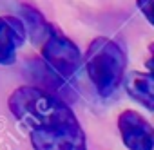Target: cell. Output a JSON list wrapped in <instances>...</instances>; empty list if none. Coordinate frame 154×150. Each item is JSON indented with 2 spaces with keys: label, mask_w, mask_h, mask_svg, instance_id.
I'll use <instances>...</instances> for the list:
<instances>
[{
  "label": "cell",
  "mask_w": 154,
  "mask_h": 150,
  "mask_svg": "<svg viewBox=\"0 0 154 150\" xmlns=\"http://www.w3.org/2000/svg\"><path fill=\"white\" fill-rule=\"evenodd\" d=\"M8 105L17 121L27 130L74 116L65 100L35 85L15 89L8 100Z\"/></svg>",
  "instance_id": "cell-1"
},
{
  "label": "cell",
  "mask_w": 154,
  "mask_h": 150,
  "mask_svg": "<svg viewBox=\"0 0 154 150\" xmlns=\"http://www.w3.org/2000/svg\"><path fill=\"white\" fill-rule=\"evenodd\" d=\"M127 56L120 44L107 36L94 38L85 52V70L103 98L112 96L125 80Z\"/></svg>",
  "instance_id": "cell-2"
},
{
  "label": "cell",
  "mask_w": 154,
  "mask_h": 150,
  "mask_svg": "<svg viewBox=\"0 0 154 150\" xmlns=\"http://www.w3.org/2000/svg\"><path fill=\"white\" fill-rule=\"evenodd\" d=\"M35 150H87L85 134L76 116L29 130Z\"/></svg>",
  "instance_id": "cell-3"
},
{
  "label": "cell",
  "mask_w": 154,
  "mask_h": 150,
  "mask_svg": "<svg viewBox=\"0 0 154 150\" xmlns=\"http://www.w3.org/2000/svg\"><path fill=\"white\" fill-rule=\"evenodd\" d=\"M42 58L63 80H71L82 65V52L78 45L53 24L42 42Z\"/></svg>",
  "instance_id": "cell-4"
},
{
  "label": "cell",
  "mask_w": 154,
  "mask_h": 150,
  "mask_svg": "<svg viewBox=\"0 0 154 150\" xmlns=\"http://www.w3.org/2000/svg\"><path fill=\"white\" fill-rule=\"evenodd\" d=\"M118 130L129 150H154V128L136 110H123L118 116Z\"/></svg>",
  "instance_id": "cell-5"
},
{
  "label": "cell",
  "mask_w": 154,
  "mask_h": 150,
  "mask_svg": "<svg viewBox=\"0 0 154 150\" xmlns=\"http://www.w3.org/2000/svg\"><path fill=\"white\" fill-rule=\"evenodd\" d=\"M27 29L22 18L0 16V65H13L17 62V49L24 45Z\"/></svg>",
  "instance_id": "cell-6"
},
{
  "label": "cell",
  "mask_w": 154,
  "mask_h": 150,
  "mask_svg": "<svg viewBox=\"0 0 154 150\" xmlns=\"http://www.w3.org/2000/svg\"><path fill=\"white\" fill-rule=\"evenodd\" d=\"M31 76L35 80V87H40L47 92L56 94L58 98L65 100L71 94V89L67 85V80H63L58 72H54L45 62H38V60H31Z\"/></svg>",
  "instance_id": "cell-7"
},
{
  "label": "cell",
  "mask_w": 154,
  "mask_h": 150,
  "mask_svg": "<svg viewBox=\"0 0 154 150\" xmlns=\"http://www.w3.org/2000/svg\"><path fill=\"white\" fill-rule=\"evenodd\" d=\"M125 91L127 94L149 110H154V76L149 72H129L125 74Z\"/></svg>",
  "instance_id": "cell-8"
},
{
  "label": "cell",
  "mask_w": 154,
  "mask_h": 150,
  "mask_svg": "<svg viewBox=\"0 0 154 150\" xmlns=\"http://www.w3.org/2000/svg\"><path fill=\"white\" fill-rule=\"evenodd\" d=\"M20 15H22V22L27 29V34L31 36V40L38 45H42V42L45 40L49 29H51V24L44 18V15L33 8V6H27V4H22L20 6Z\"/></svg>",
  "instance_id": "cell-9"
},
{
  "label": "cell",
  "mask_w": 154,
  "mask_h": 150,
  "mask_svg": "<svg viewBox=\"0 0 154 150\" xmlns=\"http://www.w3.org/2000/svg\"><path fill=\"white\" fill-rule=\"evenodd\" d=\"M136 6L147 18V22L154 27V0H136Z\"/></svg>",
  "instance_id": "cell-10"
},
{
  "label": "cell",
  "mask_w": 154,
  "mask_h": 150,
  "mask_svg": "<svg viewBox=\"0 0 154 150\" xmlns=\"http://www.w3.org/2000/svg\"><path fill=\"white\" fill-rule=\"evenodd\" d=\"M145 67H147V70H149V74H152L154 76V54L145 62Z\"/></svg>",
  "instance_id": "cell-11"
}]
</instances>
